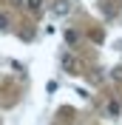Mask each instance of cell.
<instances>
[{
    "label": "cell",
    "instance_id": "6da1fadb",
    "mask_svg": "<svg viewBox=\"0 0 122 125\" xmlns=\"http://www.w3.org/2000/svg\"><path fill=\"white\" fill-rule=\"evenodd\" d=\"M60 65H62L65 74H80V62H77V57L71 51H62L60 54Z\"/></svg>",
    "mask_w": 122,
    "mask_h": 125
},
{
    "label": "cell",
    "instance_id": "7a4b0ae2",
    "mask_svg": "<svg viewBox=\"0 0 122 125\" xmlns=\"http://www.w3.org/2000/svg\"><path fill=\"white\" fill-rule=\"evenodd\" d=\"M71 11V3L68 0H54V6H51V14L54 17H65Z\"/></svg>",
    "mask_w": 122,
    "mask_h": 125
},
{
    "label": "cell",
    "instance_id": "3957f363",
    "mask_svg": "<svg viewBox=\"0 0 122 125\" xmlns=\"http://www.w3.org/2000/svg\"><path fill=\"white\" fill-rule=\"evenodd\" d=\"M26 6H29L31 14H40L43 11V0H26Z\"/></svg>",
    "mask_w": 122,
    "mask_h": 125
},
{
    "label": "cell",
    "instance_id": "277c9868",
    "mask_svg": "<svg viewBox=\"0 0 122 125\" xmlns=\"http://www.w3.org/2000/svg\"><path fill=\"white\" fill-rule=\"evenodd\" d=\"M108 114H111V117H119V105H116L114 100H108Z\"/></svg>",
    "mask_w": 122,
    "mask_h": 125
},
{
    "label": "cell",
    "instance_id": "5b68a950",
    "mask_svg": "<svg viewBox=\"0 0 122 125\" xmlns=\"http://www.w3.org/2000/svg\"><path fill=\"white\" fill-rule=\"evenodd\" d=\"M0 31H9V14H0Z\"/></svg>",
    "mask_w": 122,
    "mask_h": 125
},
{
    "label": "cell",
    "instance_id": "8992f818",
    "mask_svg": "<svg viewBox=\"0 0 122 125\" xmlns=\"http://www.w3.org/2000/svg\"><path fill=\"white\" fill-rule=\"evenodd\" d=\"M65 40H68L71 46H74V43H77V31H65Z\"/></svg>",
    "mask_w": 122,
    "mask_h": 125
}]
</instances>
